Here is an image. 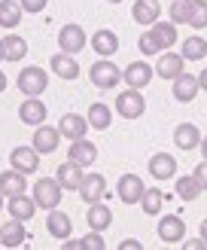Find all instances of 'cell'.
<instances>
[{
	"instance_id": "1",
	"label": "cell",
	"mask_w": 207,
	"mask_h": 250,
	"mask_svg": "<svg viewBox=\"0 0 207 250\" xmlns=\"http://www.w3.org/2000/svg\"><path fill=\"white\" fill-rule=\"evenodd\" d=\"M46 85H49V73L43 67H37V64L21 67V73L16 77V89L21 95H28V98H40L46 92Z\"/></svg>"
},
{
	"instance_id": "2",
	"label": "cell",
	"mask_w": 207,
	"mask_h": 250,
	"mask_svg": "<svg viewBox=\"0 0 207 250\" xmlns=\"http://www.w3.org/2000/svg\"><path fill=\"white\" fill-rule=\"evenodd\" d=\"M61 195H64V186H61L55 177H40L34 183V202H37V208H46V210L58 208Z\"/></svg>"
},
{
	"instance_id": "3",
	"label": "cell",
	"mask_w": 207,
	"mask_h": 250,
	"mask_svg": "<svg viewBox=\"0 0 207 250\" xmlns=\"http://www.w3.org/2000/svg\"><path fill=\"white\" fill-rule=\"evenodd\" d=\"M89 80L97 85V89H113V85L122 83V70L113 64V61L101 58V61H94V64L89 67Z\"/></svg>"
},
{
	"instance_id": "4",
	"label": "cell",
	"mask_w": 207,
	"mask_h": 250,
	"mask_svg": "<svg viewBox=\"0 0 207 250\" xmlns=\"http://www.w3.org/2000/svg\"><path fill=\"white\" fill-rule=\"evenodd\" d=\"M143 110H146V101H143L140 89H125V92H119V98H116V113H119L122 119H140Z\"/></svg>"
},
{
	"instance_id": "5",
	"label": "cell",
	"mask_w": 207,
	"mask_h": 250,
	"mask_svg": "<svg viewBox=\"0 0 207 250\" xmlns=\"http://www.w3.org/2000/svg\"><path fill=\"white\" fill-rule=\"evenodd\" d=\"M85 43H89V37H85V31L79 28V24H64V28L58 31V49L67 52V55L82 52Z\"/></svg>"
},
{
	"instance_id": "6",
	"label": "cell",
	"mask_w": 207,
	"mask_h": 250,
	"mask_svg": "<svg viewBox=\"0 0 207 250\" xmlns=\"http://www.w3.org/2000/svg\"><path fill=\"white\" fill-rule=\"evenodd\" d=\"M158 241L165 244H180L183 238H186V223H183V217L177 214H165L162 220H158Z\"/></svg>"
},
{
	"instance_id": "7",
	"label": "cell",
	"mask_w": 207,
	"mask_h": 250,
	"mask_svg": "<svg viewBox=\"0 0 207 250\" xmlns=\"http://www.w3.org/2000/svg\"><path fill=\"white\" fill-rule=\"evenodd\" d=\"M76 192H79V198H82L85 205L101 202V198L107 195V177H104V174H85Z\"/></svg>"
},
{
	"instance_id": "8",
	"label": "cell",
	"mask_w": 207,
	"mask_h": 250,
	"mask_svg": "<svg viewBox=\"0 0 207 250\" xmlns=\"http://www.w3.org/2000/svg\"><path fill=\"white\" fill-rule=\"evenodd\" d=\"M116 192H119V198L125 205H140L146 186H143V180L137 177V174H122L119 183H116Z\"/></svg>"
},
{
	"instance_id": "9",
	"label": "cell",
	"mask_w": 207,
	"mask_h": 250,
	"mask_svg": "<svg viewBox=\"0 0 207 250\" xmlns=\"http://www.w3.org/2000/svg\"><path fill=\"white\" fill-rule=\"evenodd\" d=\"M58 144H61V131H58V125L52 128V125H37V131H34V141H31V146L37 149L40 156H46V153H55L58 149Z\"/></svg>"
},
{
	"instance_id": "10",
	"label": "cell",
	"mask_w": 207,
	"mask_h": 250,
	"mask_svg": "<svg viewBox=\"0 0 207 250\" xmlns=\"http://www.w3.org/2000/svg\"><path fill=\"white\" fill-rule=\"evenodd\" d=\"M183 67H186V58H183L180 52H170V49H165V52H158V61H155V73L162 80H177Z\"/></svg>"
},
{
	"instance_id": "11",
	"label": "cell",
	"mask_w": 207,
	"mask_h": 250,
	"mask_svg": "<svg viewBox=\"0 0 207 250\" xmlns=\"http://www.w3.org/2000/svg\"><path fill=\"white\" fill-rule=\"evenodd\" d=\"M155 67H150V61H131V64L122 70V80H125L128 89H143V85H150Z\"/></svg>"
},
{
	"instance_id": "12",
	"label": "cell",
	"mask_w": 207,
	"mask_h": 250,
	"mask_svg": "<svg viewBox=\"0 0 207 250\" xmlns=\"http://www.w3.org/2000/svg\"><path fill=\"white\" fill-rule=\"evenodd\" d=\"M82 177H85V168L82 165H76V162H61L58 165V171H55V180L64 186V192H76L79 189V183H82Z\"/></svg>"
},
{
	"instance_id": "13",
	"label": "cell",
	"mask_w": 207,
	"mask_h": 250,
	"mask_svg": "<svg viewBox=\"0 0 207 250\" xmlns=\"http://www.w3.org/2000/svg\"><path fill=\"white\" fill-rule=\"evenodd\" d=\"M9 165L16 171H21V174H34L40 168V153H37L34 146H16L9 153Z\"/></svg>"
},
{
	"instance_id": "14",
	"label": "cell",
	"mask_w": 207,
	"mask_h": 250,
	"mask_svg": "<svg viewBox=\"0 0 207 250\" xmlns=\"http://www.w3.org/2000/svg\"><path fill=\"white\" fill-rule=\"evenodd\" d=\"M58 131H61V137H67V141H79V137L89 134V119L79 116V113H64L58 119Z\"/></svg>"
},
{
	"instance_id": "15",
	"label": "cell",
	"mask_w": 207,
	"mask_h": 250,
	"mask_svg": "<svg viewBox=\"0 0 207 250\" xmlns=\"http://www.w3.org/2000/svg\"><path fill=\"white\" fill-rule=\"evenodd\" d=\"M131 19L137 24H146V28H150V24H155L162 19V3H158V0H134Z\"/></svg>"
},
{
	"instance_id": "16",
	"label": "cell",
	"mask_w": 207,
	"mask_h": 250,
	"mask_svg": "<svg viewBox=\"0 0 207 250\" xmlns=\"http://www.w3.org/2000/svg\"><path fill=\"white\" fill-rule=\"evenodd\" d=\"M28 241V229H24V220L9 217V223L0 226V244L3 247H21Z\"/></svg>"
},
{
	"instance_id": "17",
	"label": "cell",
	"mask_w": 207,
	"mask_h": 250,
	"mask_svg": "<svg viewBox=\"0 0 207 250\" xmlns=\"http://www.w3.org/2000/svg\"><path fill=\"white\" fill-rule=\"evenodd\" d=\"M150 177H155L158 183L177 177V159L170 156V153H155L150 159Z\"/></svg>"
},
{
	"instance_id": "18",
	"label": "cell",
	"mask_w": 207,
	"mask_h": 250,
	"mask_svg": "<svg viewBox=\"0 0 207 250\" xmlns=\"http://www.w3.org/2000/svg\"><path fill=\"white\" fill-rule=\"evenodd\" d=\"M46 113H49V110H46V104L40 101V98H24L21 107H19V119L24 125H34V128L46 122Z\"/></svg>"
},
{
	"instance_id": "19",
	"label": "cell",
	"mask_w": 207,
	"mask_h": 250,
	"mask_svg": "<svg viewBox=\"0 0 207 250\" xmlns=\"http://www.w3.org/2000/svg\"><path fill=\"white\" fill-rule=\"evenodd\" d=\"M0 192H3L6 198L28 192V174H21V171H16V168L3 171V174H0Z\"/></svg>"
},
{
	"instance_id": "20",
	"label": "cell",
	"mask_w": 207,
	"mask_h": 250,
	"mask_svg": "<svg viewBox=\"0 0 207 250\" xmlns=\"http://www.w3.org/2000/svg\"><path fill=\"white\" fill-rule=\"evenodd\" d=\"M92 49H94V55L110 58V55L119 52V37L110 31V28H101V31L92 34Z\"/></svg>"
},
{
	"instance_id": "21",
	"label": "cell",
	"mask_w": 207,
	"mask_h": 250,
	"mask_svg": "<svg viewBox=\"0 0 207 250\" xmlns=\"http://www.w3.org/2000/svg\"><path fill=\"white\" fill-rule=\"evenodd\" d=\"M67 159L76 162V165L89 168L92 162L97 159V146L92 141H85V137H79V141H70V149H67Z\"/></svg>"
},
{
	"instance_id": "22",
	"label": "cell",
	"mask_w": 207,
	"mask_h": 250,
	"mask_svg": "<svg viewBox=\"0 0 207 250\" xmlns=\"http://www.w3.org/2000/svg\"><path fill=\"white\" fill-rule=\"evenodd\" d=\"M46 229H49V235H52V238L64 241V238H70V232H73V223H70V217L64 214V210L52 208V210H49V217H46Z\"/></svg>"
},
{
	"instance_id": "23",
	"label": "cell",
	"mask_w": 207,
	"mask_h": 250,
	"mask_svg": "<svg viewBox=\"0 0 207 250\" xmlns=\"http://www.w3.org/2000/svg\"><path fill=\"white\" fill-rule=\"evenodd\" d=\"M85 223H89V229L104 232V229L113 226V210H110L104 202H94V205H89V210H85Z\"/></svg>"
},
{
	"instance_id": "24",
	"label": "cell",
	"mask_w": 207,
	"mask_h": 250,
	"mask_svg": "<svg viewBox=\"0 0 207 250\" xmlns=\"http://www.w3.org/2000/svg\"><path fill=\"white\" fill-rule=\"evenodd\" d=\"M198 92H201L198 77H192V73H180V77L174 80V98L180 104H192Z\"/></svg>"
},
{
	"instance_id": "25",
	"label": "cell",
	"mask_w": 207,
	"mask_h": 250,
	"mask_svg": "<svg viewBox=\"0 0 207 250\" xmlns=\"http://www.w3.org/2000/svg\"><path fill=\"white\" fill-rule=\"evenodd\" d=\"M6 210H9V217L28 223V220L37 214V202H34V195H24V192H21V195L6 198Z\"/></svg>"
},
{
	"instance_id": "26",
	"label": "cell",
	"mask_w": 207,
	"mask_h": 250,
	"mask_svg": "<svg viewBox=\"0 0 207 250\" xmlns=\"http://www.w3.org/2000/svg\"><path fill=\"white\" fill-rule=\"evenodd\" d=\"M49 67H52V73H55V77H61V80H76L79 77V61L73 58V55H67V52L52 55Z\"/></svg>"
},
{
	"instance_id": "27",
	"label": "cell",
	"mask_w": 207,
	"mask_h": 250,
	"mask_svg": "<svg viewBox=\"0 0 207 250\" xmlns=\"http://www.w3.org/2000/svg\"><path fill=\"white\" fill-rule=\"evenodd\" d=\"M201 137H204V134L198 131V125H192V122H180L177 128H174V144H177L180 149H186V153L201 144Z\"/></svg>"
},
{
	"instance_id": "28",
	"label": "cell",
	"mask_w": 207,
	"mask_h": 250,
	"mask_svg": "<svg viewBox=\"0 0 207 250\" xmlns=\"http://www.w3.org/2000/svg\"><path fill=\"white\" fill-rule=\"evenodd\" d=\"M150 34H152V40L158 43V49H162V52L177 43V24H174V21H162V19H158L155 24H150Z\"/></svg>"
},
{
	"instance_id": "29",
	"label": "cell",
	"mask_w": 207,
	"mask_h": 250,
	"mask_svg": "<svg viewBox=\"0 0 207 250\" xmlns=\"http://www.w3.org/2000/svg\"><path fill=\"white\" fill-rule=\"evenodd\" d=\"M21 16H24L21 3H16V0H0V28H6V31L19 28Z\"/></svg>"
},
{
	"instance_id": "30",
	"label": "cell",
	"mask_w": 207,
	"mask_h": 250,
	"mask_svg": "<svg viewBox=\"0 0 207 250\" xmlns=\"http://www.w3.org/2000/svg\"><path fill=\"white\" fill-rule=\"evenodd\" d=\"M174 189H177V198H183V202H195V198H198V195L204 192L195 174H186V177H177Z\"/></svg>"
},
{
	"instance_id": "31",
	"label": "cell",
	"mask_w": 207,
	"mask_h": 250,
	"mask_svg": "<svg viewBox=\"0 0 207 250\" xmlns=\"http://www.w3.org/2000/svg\"><path fill=\"white\" fill-rule=\"evenodd\" d=\"M85 119H89V128L104 131V128H110V122H113V110H110L107 104L97 101V104L89 107V116H85Z\"/></svg>"
},
{
	"instance_id": "32",
	"label": "cell",
	"mask_w": 207,
	"mask_h": 250,
	"mask_svg": "<svg viewBox=\"0 0 207 250\" xmlns=\"http://www.w3.org/2000/svg\"><path fill=\"white\" fill-rule=\"evenodd\" d=\"M3 55H6V61H21L24 55H28V40L19 37V34L3 37Z\"/></svg>"
},
{
	"instance_id": "33",
	"label": "cell",
	"mask_w": 207,
	"mask_h": 250,
	"mask_svg": "<svg viewBox=\"0 0 207 250\" xmlns=\"http://www.w3.org/2000/svg\"><path fill=\"white\" fill-rule=\"evenodd\" d=\"M180 55L186 58V61H201L207 55V40H204V37H186V40H183Z\"/></svg>"
},
{
	"instance_id": "34",
	"label": "cell",
	"mask_w": 207,
	"mask_h": 250,
	"mask_svg": "<svg viewBox=\"0 0 207 250\" xmlns=\"http://www.w3.org/2000/svg\"><path fill=\"white\" fill-rule=\"evenodd\" d=\"M168 202L165 192L162 189H146L143 198H140V208H143V214H150V217H158L162 214V205Z\"/></svg>"
},
{
	"instance_id": "35",
	"label": "cell",
	"mask_w": 207,
	"mask_h": 250,
	"mask_svg": "<svg viewBox=\"0 0 207 250\" xmlns=\"http://www.w3.org/2000/svg\"><path fill=\"white\" fill-rule=\"evenodd\" d=\"M168 12H170V21H174V24H189L192 0H174V3L168 6Z\"/></svg>"
},
{
	"instance_id": "36",
	"label": "cell",
	"mask_w": 207,
	"mask_h": 250,
	"mask_svg": "<svg viewBox=\"0 0 207 250\" xmlns=\"http://www.w3.org/2000/svg\"><path fill=\"white\" fill-rule=\"evenodd\" d=\"M189 24H192L195 31H201V28H207V0H192Z\"/></svg>"
},
{
	"instance_id": "37",
	"label": "cell",
	"mask_w": 207,
	"mask_h": 250,
	"mask_svg": "<svg viewBox=\"0 0 207 250\" xmlns=\"http://www.w3.org/2000/svg\"><path fill=\"white\" fill-rule=\"evenodd\" d=\"M137 49H140L143 55H158V52H162V49H158V43L152 40V34H150V31H143V34L137 37Z\"/></svg>"
},
{
	"instance_id": "38",
	"label": "cell",
	"mask_w": 207,
	"mask_h": 250,
	"mask_svg": "<svg viewBox=\"0 0 207 250\" xmlns=\"http://www.w3.org/2000/svg\"><path fill=\"white\" fill-rule=\"evenodd\" d=\"M82 247H92V250H104V247H107V241H104V235H101V232L89 229V235L82 238Z\"/></svg>"
},
{
	"instance_id": "39",
	"label": "cell",
	"mask_w": 207,
	"mask_h": 250,
	"mask_svg": "<svg viewBox=\"0 0 207 250\" xmlns=\"http://www.w3.org/2000/svg\"><path fill=\"white\" fill-rule=\"evenodd\" d=\"M19 3H21V9H24V12H43L49 0H19Z\"/></svg>"
},
{
	"instance_id": "40",
	"label": "cell",
	"mask_w": 207,
	"mask_h": 250,
	"mask_svg": "<svg viewBox=\"0 0 207 250\" xmlns=\"http://www.w3.org/2000/svg\"><path fill=\"white\" fill-rule=\"evenodd\" d=\"M192 174H195V177H198V183H201V189H207V159H204V162H201V165L195 168Z\"/></svg>"
},
{
	"instance_id": "41",
	"label": "cell",
	"mask_w": 207,
	"mask_h": 250,
	"mask_svg": "<svg viewBox=\"0 0 207 250\" xmlns=\"http://www.w3.org/2000/svg\"><path fill=\"white\" fill-rule=\"evenodd\" d=\"M119 247H122V250H143V244H140L137 238H125V241H122Z\"/></svg>"
},
{
	"instance_id": "42",
	"label": "cell",
	"mask_w": 207,
	"mask_h": 250,
	"mask_svg": "<svg viewBox=\"0 0 207 250\" xmlns=\"http://www.w3.org/2000/svg\"><path fill=\"white\" fill-rule=\"evenodd\" d=\"M186 247H189V250H201V247H207V244H204V238H186Z\"/></svg>"
},
{
	"instance_id": "43",
	"label": "cell",
	"mask_w": 207,
	"mask_h": 250,
	"mask_svg": "<svg viewBox=\"0 0 207 250\" xmlns=\"http://www.w3.org/2000/svg\"><path fill=\"white\" fill-rule=\"evenodd\" d=\"M198 85H201V92H207V67L198 73Z\"/></svg>"
},
{
	"instance_id": "44",
	"label": "cell",
	"mask_w": 207,
	"mask_h": 250,
	"mask_svg": "<svg viewBox=\"0 0 207 250\" xmlns=\"http://www.w3.org/2000/svg\"><path fill=\"white\" fill-rule=\"evenodd\" d=\"M198 149H201V156H204V159H207V134H204V137H201V144H198Z\"/></svg>"
},
{
	"instance_id": "45",
	"label": "cell",
	"mask_w": 207,
	"mask_h": 250,
	"mask_svg": "<svg viewBox=\"0 0 207 250\" xmlns=\"http://www.w3.org/2000/svg\"><path fill=\"white\" fill-rule=\"evenodd\" d=\"M3 89H6V73L0 70V92H3Z\"/></svg>"
},
{
	"instance_id": "46",
	"label": "cell",
	"mask_w": 207,
	"mask_h": 250,
	"mask_svg": "<svg viewBox=\"0 0 207 250\" xmlns=\"http://www.w3.org/2000/svg\"><path fill=\"white\" fill-rule=\"evenodd\" d=\"M201 238H204V244H207V220L201 223Z\"/></svg>"
},
{
	"instance_id": "47",
	"label": "cell",
	"mask_w": 207,
	"mask_h": 250,
	"mask_svg": "<svg viewBox=\"0 0 207 250\" xmlns=\"http://www.w3.org/2000/svg\"><path fill=\"white\" fill-rule=\"evenodd\" d=\"M0 61H6V55H3V40H0Z\"/></svg>"
},
{
	"instance_id": "48",
	"label": "cell",
	"mask_w": 207,
	"mask_h": 250,
	"mask_svg": "<svg viewBox=\"0 0 207 250\" xmlns=\"http://www.w3.org/2000/svg\"><path fill=\"white\" fill-rule=\"evenodd\" d=\"M3 198H6V195H3V192H0V210H3V208H6V202H3Z\"/></svg>"
},
{
	"instance_id": "49",
	"label": "cell",
	"mask_w": 207,
	"mask_h": 250,
	"mask_svg": "<svg viewBox=\"0 0 207 250\" xmlns=\"http://www.w3.org/2000/svg\"><path fill=\"white\" fill-rule=\"evenodd\" d=\"M110 3H122V0H110Z\"/></svg>"
},
{
	"instance_id": "50",
	"label": "cell",
	"mask_w": 207,
	"mask_h": 250,
	"mask_svg": "<svg viewBox=\"0 0 207 250\" xmlns=\"http://www.w3.org/2000/svg\"><path fill=\"white\" fill-rule=\"evenodd\" d=\"M0 247H3V244H0Z\"/></svg>"
}]
</instances>
